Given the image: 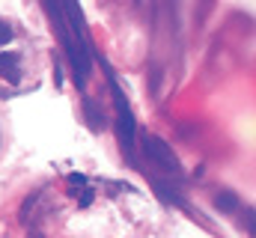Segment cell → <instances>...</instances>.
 <instances>
[{"instance_id": "1", "label": "cell", "mask_w": 256, "mask_h": 238, "mask_svg": "<svg viewBox=\"0 0 256 238\" xmlns=\"http://www.w3.org/2000/svg\"><path fill=\"white\" fill-rule=\"evenodd\" d=\"M143 155H146L152 164H158L164 173H173V176H179V173H182V167H179V158H176L173 146H170L167 140H161L158 134H146V137H143Z\"/></svg>"}, {"instance_id": "5", "label": "cell", "mask_w": 256, "mask_h": 238, "mask_svg": "<svg viewBox=\"0 0 256 238\" xmlns=\"http://www.w3.org/2000/svg\"><path fill=\"white\" fill-rule=\"evenodd\" d=\"M214 206H218L224 214H232V212H238L242 200H238V194H232V190H220V194L214 196Z\"/></svg>"}, {"instance_id": "2", "label": "cell", "mask_w": 256, "mask_h": 238, "mask_svg": "<svg viewBox=\"0 0 256 238\" xmlns=\"http://www.w3.org/2000/svg\"><path fill=\"white\" fill-rule=\"evenodd\" d=\"M110 92H114V104H116V134H120V143L122 149L131 152L134 149V116H131V108H128L122 90L116 86V80L110 78Z\"/></svg>"}, {"instance_id": "4", "label": "cell", "mask_w": 256, "mask_h": 238, "mask_svg": "<svg viewBox=\"0 0 256 238\" xmlns=\"http://www.w3.org/2000/svg\"><path fill=\"white\" fill-rule=\"evenodd\" d=\"M80 104H84V114H86V122H90V128H92V131H102V128H104V119H102V110H98L96 98L84 96V98H80Z\"/></svg>"}, {"instance_id": "7", "label": "cell", "mask_w": 256, "mask_h": 238, "mask_svg": "<svg viewBox=\"0 0 256 238\" xmlns=\"http://www.w3.org/2000/svg\"><path fill=\"white\" fill-rule=\"evenodd\" d=\"M90 202H92V190H90V188H84V194H80V200H78V206H80V208H86Z\"/></svg>"}, {"instance_id": "6", "label": "cell", "mask_w": 256, "mask_h": 238, "mask_svg": "<svg viewBox=\"0 0 256 238\" xmlns=\"http://www.w3.org/2000/svg\"><path fill=\"white\" fill-rule=\"evenodd\" d=\"M9 42H12V27L0 18V45H9Z\"/></svg>"}, {"instance_id": "3", "label": "cell", "mask_w": 256, "mask_h": 238, "mask_svg": "<svg viewBox=\"0 0 256 238\" xmlns=\"http://www.w3.org/2000/svg\"><path fill=\"white\" fill-rule=\"evenodd\" d=\"M0 78H6L12 86L21 84V68H18V54L15 51H0Z\"/></svg>"}, {"instance_id": "8", "label": "cell", "mask_w": 256, "mask_h": 238, "mask_svg": "<svg viewBox=\"0 0 256 238\" xmlns=\"http://www.w3.org/2000/svg\"><path fill=\"white\" fill-rule=\"evenodd\" d=\"M68 182H72V184H84L86 178H84V176H78V173H72V176H68Z\"/></svg>"}, {"instance_id": "9", "label": "cell", "mask_w": 256, "mask_h": 238, "mask_svg": "<svg viewBox=\"0 0 256 238\" xmlns=\"http://www.w3.org/2000/svg\"><path fill=\"white\" fill-rule=\"evenodd\" d=\"M248 230H250V236H254V212L248 208Z\"/></svg>"}]
</instances>
